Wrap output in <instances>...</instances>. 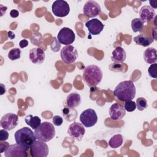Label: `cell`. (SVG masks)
<instances>
[{"mask_svg":"<svg viewBox=\"0 0 157 157\" xmlns=\"http://www.w3.org/2000/svg\"><path fill=\"white\" fill-rule=\"evenodd\" d=\"M136 93L135 85L131 80L121 82L117 85L113 91L114 96L123 102L132 101L136 96Z\"/></svg>","mask_w":157,"mask_h":157,"instance_id":"6da1fadb","label":"cell"},{"mask_svg":"<svg viewBox=\"0 0 157 157\" xmlns=\"http://www.w3.org/2000/svg\"><path fill=\"white\" fill-rule=\"evenodd\" d=\"M102 74V71L98 66L91 64L85 67L82 77L88 86L94 87L101 82Z\"/></svg>","mask_w":157,"mask_h":157,"instance_id":"7a4b0ae2","label":"cell"},{"mask_svg":"<svg viewBox=\"0 0 157 157\" xmlns=\"http://www.w3.org/2000/svg\"><path fill=\"white\" fill-rule=\"evenodd\" d=\"M14 137L16 143L22 145L27 150L30 148L37 139L34 132L28 127H23L17 130L14 134Z\"/></svg>","mask_w":157,"mask_h":157,"instance_id":"3957f363","label":"cell"},{"mask_svg":"<svg viewBox=\"0 0 157 157\" xmlns=\"http://www.w3.org/2000/svg\"><path fill=\"white\" fill-rule=\"evenodd\" d=\"M34 134L37 140L48 142L55 137V129L51 123L44 121L34 129Z\"/></svg>","mask_w":157,"mask_h":157,"instance_id":"277c9868","label":"cell"},{"mask_svg":"<svg viewBox=\"0 0 157 157\" xmlns=\"http://www.w3.org/2000/svg\"><path fill=\"white\" fill-rule=\"evenodd\" d=\"M80 121L86 128L94 126L98 121V116L96 111L92 109H88L83 110L80 115Z\"/></svg>","mask_w":157,"mask_h":157,"instance_id":"5b68a950","label":"cell"},{"mask_svg":"<svg viewBox=\"0 0 157 157\" xmlns=\"http://www.w3.org/2000/svg\"><path fill=\"white\" fill-rule=\"evenodd\" d=\"M60 56L62 61L66 64L73 63L77 59L78 52L72 45H69L64 47L60 52Z\"/></svg>","mask_w":157,"mask_h":157,"instance_id":"8992f818","label":"cell"},{"mask_svg":"<svg viewBox=\"0 0 157 157\" xmlns=\"http://www.w3.org/2000/svg\"><path fill=\"white\" fill-rule=\"evenodd\" d=\"M30 153L33 157H46L48 155V147L45 142L36 140L30 147Z\"/></svg>","mask_w":157,"mask_h":157,"instance_id":"52a82bcc","label":"cell"},{"mask_svg":"<svg viewBox=\"0 0 157 157\" xmlns=\"http://www.w3.org/2000/svg\"><path fill=\"white\" fill-rule=\"evenodd\" d=\"M53 13L58 17H66L70 12L69 4L64 0H56L54 1L52 6Z\"/></svg>","mask_w":157,"mask_h":157,"instance_id":"ba28073f","label":"cell"},{"mask_svg":"<svg viewBox=\"0 0 157 157\" xmlns=\"http://www.w3.org/2000/svg\"><path fill=\"white\" fill-rule=\"evenodd\" d=\"M57 39L60 44L69 45L74 42L75 35L71 28L64 27L59 30L57 36Z\"/></svg>","mask_w":157,"mask_h":157,"instance_id":"9c48e42d","label":"cell"},{"mask_svg":"<svg viewBox=\"0 0 157 157\" xmlns=\"http://www.w3.org/2000/svg\"><path fill=\"white\" fill-rule=\"evenodd\" d=\"M18 123V117L13 113H7L3 115L1 119V126L7 131L14 129Z\"/></svg>","mask_w":157,"mask_h":157,"instance_id":"30bf717a","label":"cell"},{"mask_svg":"<svg viewBox=\"0 0 157 157\" xmlns=\"http://www.w3.org/2000/svg\"><path fill=\"white\" fill-rule=\"evenodd\" d=\"M101 10L100 5L97 2L92 0L86 1L83 8V13L89 18H94L98 16Z\"/></svg>","mask_w":157,"mask_h":157,"instance_id":"8fae6325","label":"cell"},{"mask_svg":"<svg viewBox=\"0 0 157 157\" xmlns=\"http://www.w3.org/2000/svg\"><path fill=\"white\" fill-rule=\"evenodd\" d=\"M27 149L18 144H12L4 151L6 157H27Z\"/></svg>","mask_w":157,"mask_h":157,"instance_id":"7c38bea8","label":"cell"},{"mask_svg":"<svg viewBox=\"0 0 157 157\" xmlns=\"http://www.w3.org/2000/svg\"><path fill=\"white\" fill-rule=\"evenodd\" d=\"M67 133L75 140L80 141L85 134V129L82 123L74 122L69 125Z\"/></svg>","mask_w":157,"mask_h":157,"instance_id":"4fadbf2b","label":"cell"},{"mask_svg":"<svg viewBox=\"0 0 157 157\" xmlns=\"http://www.w3.org/2000/svg\"><path fill=\"white\" fill-rule=\"evenodd\" d=\"M85 26L91 34L96 36L102 32L104 25L98 18H93L86 22Z\"/></svg>","mask_w":157,"mask_h":157,"instance_id":"5bb4252c","label":"cell"},{"mask_svg":"<svg viewBox=\"0 0 157 157\" xmlns=\"http://www.w3.org/2000/svg\"><path fill=\"white\" fill-rule=\"evenodd\" d=\"M109 112L110 118L115 121L121 120L126 114L124 107L117 102L113 104L110 106Z\"/></svg>","mask_w":157,"mask_h":157,"instance_id":"9a60e30c","label":"cell"},{"mask_svg":"<svg viewBox=\"0 0 157 157\" xmlns=\"http://www.w3.org/2000/svg\"><path fill=\"white\" fill-rule=\"evenodd\" d=\"M155 17V11L150 6H144L139 11V18L144 23L150 22Z\"/></svg>","mask_w":157,"mask_h":157,"instance_id":"2e32d148","label":"cell"},{"mask_svg":"<svg viewBox=\"0 0 157 157\" xmlns=\"http://www.w3.org/2000/svg\"><path fill=\"white\" fill-rule=\"evenodd\" d=\"M29 59L34 64H41L45 58V54L42 49L36 47L31 49L29 54Z\"/></svg>","mask_w":157,"mask_h":157,"instance_id":"e0dca14e","label":"cell"},{"mask_svg":"<svg viewBox=\"0 0 157 157\" xmlns=\"http://www.w3.org/2000/svg\"><path fill=\"white\" fill-rule=\"evenodd\" d=\"M126 58L125 50L121 47H117L112 52L111 60L116 63H123Z\"/></svg>","mask_w":157,"mask_h":157,"instance_id":"ac0fdd59","label":"cell"},{"mask_svg":"<svg viewBox=\"0 0 157 157\" xmlns=\"http://www.w3.org/2000/svg\"><path fill=\"white\" fill-rule=\"evenodd\" d=\"M81 101V96L77 93L73 92L67 95L66 103L69 109H74L80 104Z\"/></svg>","mask_w":157,"mask_h":157,"instance_id":"d6986e66","label":"cell"},{"mask_svg":"<svg viewBox=\"0 0 157 157\" xmlns=\"http://www.w3.org/2000/svg\"><path fill=\"white\" fill-rule=\"evenodd\" d=\"M144 59L147 64H152L157 61V51L153 47L147 48L144 52Z\"/></svg>","mask_w":157,"mask_h":157,"instance_id":"ffe728a7","label":"cell"},{"mask_svg":"<svg viewBox=\"0 0 157 157\" xmlns=\"http://www.w3.org/2000/svg\"><path fill=\"white\" fill-rule=\"evenodd\" d=\"M134 42L139 45L142 47L149 46L153 42V38L145 36L144 34H139L133 38Z\"/></svg>","mask_w":157,"mask_h":157,"instance_id":"44dd1931","label":"cell"},{"mask_svg":"<svg viewBox=\"0 0 157 157\" xmlns=\"http://www.w3.org/2000/svg\"><path fill=\"white\" fill-rule=\"evenodd\" d=\"M25 120L26 123L29 125L33 129H36L41 124L40 118L37 116H33L31 114L28 115L25 117Z\"/></svg>","mask_w":157,"mask_h":157,"instance_id":"7402d4cb","label":"cell"},{"mask_svg":"<svg viewBox=\"0 0 157 157\" xmlns=\"http://www.w3.org/2000/svg\"><path fill=\"white\" fill-rule=\"evenodd\" d=\"M123 142V138L121 134H115L113 136L109 141V145L112 148L120 147Z\"/></svg>","mask_w":157,"mask_h":157,"instance_id":"603a6c76","label":"cell"},{"mask_svg":"<svg viewBox=\"0 0 157 157\" xmlns=\"http://www.w3.org/2000/svg\"><path fill=\"white\" fill-rule=\"evenodd\" d=\"M144 26V23L138 18H134L131 21V28L134 33L140 32Z\"/></svg>","mask_w":157,"mask_h":157,"instance_id":"cb8c5ba5","label":"cell"},{"mask_svg":"<svg viewBox=\"0 0 157 157\" xmlns=\"http://www.w3.org/2000/svg\"><path fill=\"white\" fill-rule=\"evenodd\" d=\"M21 56V50L18 48H13L8 53V58L12 60H17L20 59Z\"/></svg>","mask_w":157,"mask_h":157,"instance_id":"d4e9b609","label":"cell"},{"mask_svg":"<svg viewBox=\"0 0 157 157\" xmlns=\"http://www.w3.org/2000/svg\"><path fill=\"white\" fill-rule=\"evenodd\" d=\"M136 108L140 111H142L148 107L147 102V100L143 98V97H140L138 98L136 100Z\"/></svg>","mask_w":157,"mask_h":157,"instance_id":"484cf974","label":"cell"},{"mask_svg":"<svg viewBox=\"0 0 157 157\" xmlns=\"http://www.w3.org/2000/svg\"><path fill=\"white\" fill-rule=\"evenodd\" d=\"M148 72L150 77L156 78L157 77V64L153 63L148 69Z\"/></svg>","mask_w":157,"mask_h":157,"instance_id":"4316f807","label":"cell"},{"mask_svg":"<svg viewBox=\"0 0 157 157\" xmlns=\"http://www.w3.org/2000/svg\"><path fill=\"white\" fill-rule=\"evenodd\" d=\"M124 109L128 112H133L136 109V104L134 101H126L124 103Z\"/></svg>","mask_w":157,"mask_h":157,"instance_id":"83f0119b","label":"cell"},{"mask_svg":"<svg viewBox=\"0 0 157 157\" xmlns=\"http://www.w3.org/2000/svg\"><path fill=\"white\" fill-rule=\"evenodd\" d=\"M53 123L56 126H59L63 124V118L59 115H55L52 118Z\"/></svg>","mask_w":157,"mask_h":157,"instance_id":"f1b7e54d","label":"cell"},{"mask_svg":"<svg viewBox=\"0 0 157 157\" xmlns=\"http://www.w3.org/2000/svg\"><path fill=\"white\" fill-rule=\"evenodd\" d=\"M9 138V133L6 129H2L0 130V142L6 141Z\"/></svg>","mask_w":157,"mask_h":157,"instance_id":"f546056e","label":"cell"},{"mask_svg":"<svg viewBox=\"0 0 157 157\" xmlns=\"http://www.w3.org/2000/svg\"><path fill=\"white\" fill-rule=\"evenodd\" d=\"M9 145H10L9 144L8 142L1 141V142H0V153H2L3 152H4L7 149V148L9 147Z\"/></svg>","mask_w":157,"mask_h":157,"instance_id":"4dcf8cb0","label":"cell"},{"mask_svg":"<svg viewBox=\"0 0 157 157\" xmlns=\"http://www.w3.org/2000/svg\"><path fill=\"white\" fill-rule=\"evenodd\" d=\"M28 45V41L26 39H23L20 40L19 42V46L21 48L26 47Z\"/></svg>","mask_w":157,"mask_h":157,"instance_id":"1f68e13d","label":"cell"},{"mask_svg":"<svg viewBox=\"0 0 157 157\" xmlns=\"http://www.w3.org/2000/svg\"><path fill=\"white\" fill-rule=\"evenodd\" d=\"M19 15V12L16 9H12L10 12V16L12 18H17Z\"/></svg>","mask_w":157,"mask_h":157,"instance_id":"d6a6232c","label":"cell"},{"mask_svg":"<svg viewBox=\"0 0 157 157\" xmlns=\"http://www.w3.org/2000/svg\"><path fill=\"white\" fill-rule=\"evenodd\" d=\"M149 3H150V7L151 8H153V9H156L157 8V1H149Z\"/></svg>","mask_w":157,"mask_h":157,"instance_id":"836d02e7","label":"cell"},{"mask_svg":"<svg viewBox=\"0 0 157 157\" xmlns=\"http://www.w3.org/2000/svg\"><path fill=\"white\" fill-rule=\"evenodd\" d=\"M7 34H8V37H9L10 39H13L15 37V34H14L13 33H12V31H9L8 33H7Z\"/></svg>","mask_w":157,"mask_h":157,"instance_id":"e575fe53","label":"cell"},{"mask_svg":"<svg viewBox=\"0 0 157 157\" xmlns=\"http://www.w3.org/2000/svg\"><path fill=\"white\" fill-rule=\"evenodd\" d=\"M1 94L2 95L5 92H6V87L3 84H1Z\"/></svg>","mask_w":157,"mask_h":157,"instance_id":"d590c367","label":"cell"}]
</instances>
